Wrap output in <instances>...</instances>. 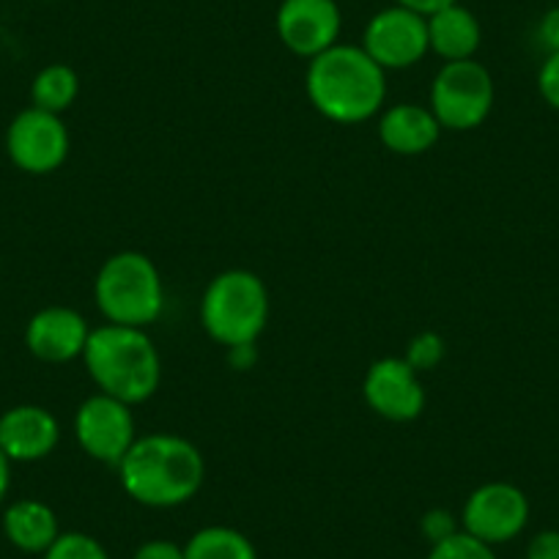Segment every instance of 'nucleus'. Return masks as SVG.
Returning a JSON list of instances; mask_svg holds the SVG:
<instances>
[{
  "label": "nucleus",
  "mask_w": 559,
  "mask_h": 559,
  "mask_svg": "<svg viewBox=\"0 0 559 559\" xmlns=\"http://www.w3.org/2000/svg\"><path fill=\"white\" fill-rule=\"evenodd\" d=\"M526 559H559V532L543 530L526 546Z\"/></svg>",
  "instance_id": "393cba45"
},
{
  "label": "nucleus",
  "mask_w": 559,
  "mask_h": 559,
  "mask_svg": "<svg viewBox=\"0 0 559 559\" xmlns=\"http://www.w3.org/2000/svg\"><path fill=\"white\" fill-rule=\"evenodd\" d=\"M537 41L548 52H559V7L548 9L537 23Z\"/></svg>",
  "instance_id": "bb28decb"
},
{
  "label": "nucleus",
  "mask_w": 559,
  "mask_h": 559,
  "mask_svg": "<svg viewBox=\"0 0 559 559\" xmlns=\"http://www.w3.org/2000/svg\"><path fill=\"white\" fill-rule=\"evenodd\" d=\"M419 526H423V535L431 540V546H433V543L448 540L450 535H455V532H459L455 515L450 513V510H444V508L428 510V513L423 515V521H419Z\"/></svg>",
  "instance_id": "5701e85b"
},
{
  "label": "nucleus",
  "mask_w": 559,
  "mask_h": 559,
  "mask_svg": "<svg viewBox=\"0 0 559 559\" xmlns=\"http://www.w3.org/2000/svg\"><path fill=\"white\" fill-rule=\"evenodd\" d=\"M185 559H258L255 546L234 526H203L187 540Z\"/></svg>",
  "instance_id": "a211bd4d"
},
{
  "label": "nucleus",
  "mask_w": 559,
  "mask_h": 559,
  "mask_svg": "<svg viewBox=\"0 0 559 559\" xmlns=\"http://www.w3.org/2000/svg\"><path fill=\"white\" fill-rule=\"evenodd\" d=\"M72 138L58 112L25 107L7 127V154L28 176H50L67 163Z\"/></svg>",
  "instance_id": "0eeeda50"
},
{
  "label": "nucleus",
  "mask_w": 559,
  "mask_h": 559,
  "mask_svg": "<svg viewBox=\"0 0 559 559\" xmlns=\"http://www.w3.org/2000/svg\"><path fill=\"white\" fill-rule=\"evenodd\" d=\"M269 292L250 269H225L201 299V324L225 348L252 346L266 330Z\"/></svg>",
  "instance_id": "39448f33"
},
{
  "label": "nucleus",
  "mask_w": 559,
  "mask_h": 559,
  "mask_svg": "<svg viewBox=\"0 0 559 559\" xmlns=\"http://www.w3.org/2000/svg\"><path fill=\"white\" fill-rule=\"evenodd\" d=\"M83 362L99 392L129 406L148 401L163 381L157 346L140 326L105 324L91 330Z\"/></svg>",
  "instance_id": "7ed1b4c3"
},
{
  "label": "nucleus",
  "mask_w": 559,
  "mask_h": 559,
  "mask_svg": "<svg viewBox=\"0 0 559 559\" xmlns=\"http://www.w3.org/2000/svg\"><path fill=\"white\" fill-rule=\"evenodd\" d=\"M9 488H12V461H9L7 453L0 450V504L7 502Z\"/></svg>",
  "instance_id": "c85d7f7f"
},
{
  "label": "nucleus",
  "mask_w": 559,
  "mask_h": 559,
  "mask_svg": "<svg viewBox=\"0 0 559 559\" xmlns=\"http://www.w3.org/2000/svg\"><path fill=\"white\" fill-rule=\"evenodd\" d=\"M74 439L88 459L118 466L138 439L132 406L105 392L85 397L74 412Z\"/></svg>",
  "instance_id": "6e6552de"
},
{
  "label": "nucleus",
  "mask_w": 559,
  "mask_h": 559,
  "mask_svg": "<svg viewBox=\"0 0 559 559\" xmlns=\"http://www.w3.org/2000/svg\"><path fill=\"white\" fill-rule=\"evenodd\" d=\"M428 20V50L433 56L450 61H469L477 56L483 41L480 20L464 3H453L439 12H433Z\"/></svg>",
  "instance_id": "dca6fc26"
},
{
  "label": "nucleus",
  "mask_w": 559,
  "mask_h": 559,
  "mask_svg": "<svg viewBox=\"0 0 559 559\" xmlns=\"http://www.w3.org/2000/svg\"><path fill=\"white\" fill-rule=\"evenodd\" d=\"M305 91L316 112L335 123H362L386 102V72L362 50L341 45L310 58Z\"/></svg>",
  "instance_id": "f03ea898"
},
{
  "label": "nucleus",
  "mask_w": 559,
  "mask_h": 559,
  "mask_svg": "<svg viewBox=\"0 0 559 559\" xmlns=\"http://www.w3.org/2000/svg\"><path fill=\"white\" fill-rule=\"evenodd\" d=\"M392 3L412 9V12L423 14V17H431V14L439 12V9L453 7V3H461V0H392Z\"/></svg>",
  "instance_id": "cd10ccee"
},
{
  "label": "nucleus",
  "mask_w": 559,
  "mask_h": 559,
  "mask_svg": "<svg viewBox=\"0 0 559 559\" xmlns=\"http://www.w3.org/2000/svg\"><path fill=\"white\" fill-rule=\"evenodd\" d=\"M439 134H442V123L437 121L428 105L397 102L386 107L379 118L381 146L401 157H419L431 152L439 143Z\"/></svg>",
  "instance_id": "2eb2a0df"
},
{
  "label": "nucleus",
  "mask_w": 559,
  "mask_h": 559,
  "mask_svg": "<svg viewBox=\"0 0 559 559\" xmlns=\"http://www.w3.org/2000/svg\"><path fill=\"white\" fill-rule=\"evenodd\" d=\"M94 302L107 324L146 330L165 310V283L157 263L138 250L110 255L96 272Z\"/></svg>",
  "instance_id": "20e7f679"
},
{
  "label": "nucleus",
  "mask_w": 559,
  "mask_h": 559,
  "mask_svg": "<svg viewBox=\"0 0 559 559\" xmlns=\"http://www.w3.org/2000/svg\"><path fill=\"white\" fill-rule=\"evenodd\" d=\"M45 559H110L107 548L85 532H61L50 548L41 554Z\"/></svg>",
  "instance_id": "aec40b11"
},
{
  "label": "nucleus",
  "mask_w": 559,
  "mask_h": 559,
  "mask_svg": "<svg viewBox=\"0 0 559 559\" xmlns=\"http://www.w3.org/2000/svg\"><path fill=\"white\" fill-rule=\"evenodd\" d=\"M362 50L384 72H401L428 56V20L406 7L381 9L362 31Z\"/></svg>",
  "instance_id": "9d476101"
},
{
  "label": "nucleus",
  "mask_w": 559,
  "mask_h": 559,
  "mask_svg": "<svg viewBox=\"0 0 559 559\" xmlns=\"http://www.w3.org/2000/svg\"><path fill=\"white\" fill-rule=\"evenodd\" d=\"M426 559H497V554H493V546L459 530L448 540L433 543Z\"/></svg>",
  "instance_id": "412c9836"
},
{
  "label": "nucleus",
  "mask_w": 559,
  "mask_h": 559,
  "mask_svg": "<svg viewBox=\"0 0 559 559\" xmlns=\"http://www.w3.org/2000/svg\"><path fill=\"white\" fill-rule=\"evenodd\" d=\"M497 88L493 78L480 61H450L437 72L431 83V102L442 129L450 132H472L491 116Z\"/></svg>",
  "instance_id": "423d86ee"
},
{
  "label": "nucleus",
  "mask_w": 559,
  "mask_h": 559,
  "mask_svg": "<svg viewBox=\"0 0 559 559\" xmlns=\"http://www.w3.org/2000/svg\"><path fill=\"white\" fill-rule=\"evenodd\" d=\"M341 28L343 14L337 0H283L274 14L280 45L305 61L335 47Z\"/></svg>",
  "instance_id": "9b49d317"
},
{
  "label": "nucleus",
  "mask_w": 559,
  "mask_h": 559,
  "mask_svg": "<svg viewBox=\"0 0 559 559\" xmlns=\"http://www.w3.org/2000/svg\"><path fill=\"white\" fill-rule=\"evenodd\" d=\"M80 94V78L72 67L67 63H50V67L39 69L31 83V105L47 112H63L74 105Z\"/></svg>",
  "instance_id": "6ab92c4d"
},
{
  "label": "nucleus",
  "mask_w": 559,
  "mask_h": 559,
  "mask_svg": "<svg viewBox=\"0 0 559 559\" xmlns=\"http://www.w3.org/2000/svg\"><path fill=\"white\" fill-rule=\"evenodd\" d=\"M444 357V341L437 335V332H423V335L412 337L406 348V362L412 365L414 370H431L442 362Z\"/></svg>",
  "instance_id": "4be33fe9"
},
{
  "label": "nucleus",
  "mask_w": 559,
  "mask_h": 559,
  "mask_svg": "<svg viewBox=\"0 0 559 559\" xmlns=\"http://www.w3.org/2000/svg\"><path fill=\"white\" fill-rule=\"evenodd\" d=\"M132 559H185V546L174 540H146L134 551Z\"/></svg>",
  "instance_id": "a878e982"
},
{
  "label": "nucleus",
  "mask_w": 559,
  "mask_h": 559,
  "mask_svg": "<svg viewBox=\"0 0 559 559\" xmlns=\"http://www.w3.org/2000/svg\"><path fill=\"white\" fill-rule=\"evenodd\" d=\"M118 469L121 488L146 508H179L203 486L206 461L190 439L179 433L138 437Z\"/></svg>",
  "instance_id": "f257e3e1"
},
{
  "label": "nucleus",
  "mask_w": 559,
  "mask_h": 559,
  "mask_svg": "<svg viewBox=\"0 0 559 559\" xmlns=\"http://www.w3.org/2000/svg\"><path fill=\"white\" fill-rule=\"evenodd\" d=\"M3 535L25 554H45L61 535L56 510L41 499H17L3 510Z\"/></svg>",
  "instance_id": "f3484780"
},
{
  "label": "nucleus",
  "mask_w": 559,
  "mask_h": 559,
  "mask_svg": "<svg viewBox=\"0 0 559 559\" xmlns=\"http://www.w3.org/2000/svg\"><path fill=\"white\" fill-rule=\"evenodd\" d=\"M61 442L56 414L39 403H20L0 414V450L12 464H36Z\"/></svg>",
  "instance_id": "ddd939ff"
},
{
  "label": "nucleus",
  "mask_w": 559,
  "mask_h": 559,
  "mask_svg": "<svg viewBox=\"0 0 559 559\" xmlns=\"http://www.w3.org/2000/svg\"><path fill=\"white\" fill-rule=\"evenodd\" d=\"M91 326L74 308L67 305H50L36 310L25 326V346L36 359L50 365L72 362L83 357L88 343Z\"/></svg>",
  "instance_id": "4468645a"
},
{
  "label": "nucleus",
  "mask_w": 559,
  "mask_h": 559,
  "mask_svg": "<svg viewBox=\"0 0 559 559\" xmlns=\"http://www.w3.org/2000/svg\"><path fill=\"white\" fill-rule=\"evenodd\" d=\"M537 91L548 107L559 110V52H548L537 72Z\"/></svg>",
  "instance_id": "b1692460"
},
{
  "label": "nucleus",
  "mask_w": 559,
  "mask_h": 559,
  "mask_svg": "<svg viewBox=\"0 0 559 559\" xmlns=\"http://www.w3.org/2000/svg\"><path fill=\"white\" fill-rule=\"evenodd\" d=\"M526 524H530V499L519 486L504 480L477 486L461 510V526L466 535L488 546L513 540L524 532Z\"/></svg>",
  "instance_id": "1a4fd4ad"
},
{
  "label": "nucleus",
  "mask_w": 559,
  "mask_h": 559,
  "mask_svg": "<svg viewBox=\"0 0 559 559\" xmlns=\"http://www.w3.org/2000/svg\"><path fill=\"white\" fill-rule=\"evenodd\" d=\"M362 397L381 419L412 423L426 412V386L403 357H381L368 368Z\"/></svg>",
  "instance_id": "f8f14e48"
}]
</instances>
